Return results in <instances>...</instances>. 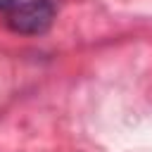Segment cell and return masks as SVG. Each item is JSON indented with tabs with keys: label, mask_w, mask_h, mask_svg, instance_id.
<instances>
[{
	"label": "cell",
	"mask_w": 152,
	"mask_h": 152,
	"mask_svg": "<svg viewBox=\"0 0 152 152\" xmlns=\"http://www.w3.org/2000/svg\"><path fill=\"white\" fill-rule=\"evenodd\" d=\"M57 7L52 0H24L10 7L7 26L21 36H40L55 21Z\"/></svg>",
	"instance_id": "cell-1"
},
{
	"label": "cell",
	"mask_w": 152,
	"mask_h": 152,
	"mask_svg": "<svg viewBox=\"0 0 152 152\" xmlns=\"http://www.w3.org/2000/svg\"><path fill=\"white\" fill-rule=\"evenodd\" d=\"M19 0H0V7H12V5H17Z\"/></svg>",
	"instance_id": "cell-2"
}]
</instances>
